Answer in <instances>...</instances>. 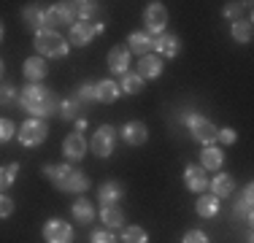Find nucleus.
Segmentation results:
<instances>
[{"mask_svg": "<svg viewBox=\"0 0 254 243\" xmlns=\"http://www.w3.org/2000/svg\"><path fill=\"white\" fill-rule=\"evenodd\" d=\"M16 138H19L22 146H27V149H35V146H41L49 138V124H46V119H35L30 117L19 124V130H16Z\"/></svg>", "mask_w": 254, "mask_h": 243, "instance_id": "obj_4", "label": "nucleus"}, {"mask_svg": "<svg viewBox=\"0 0 254 243\" xmlns=\"http://www.w3.org/2000/svg\"><path fill=\"white\" fill-rule=\"evenodd\" d=\"M235 130L233 127H222V130H216V143H222V146H233L235 143Z\"/></svg>", "mask_w": 254, "mask_h": 243, "instance_id": "obj_38", "label": "nucleus"}, {"mask_svg": "<svg viewBox=\"0 0 254 243\" xmlns=\"http://www.w3.org/2000/svg\"><path fill=\"white\" fill-rule=\"evenodd\" d=\"M46 8H49V5H46ZM46 8L33 3V5H27V8L22 11V19H25L35 33H38V30H46Z\"/></svg>", "mask_w": 254, "mask_h": 243, "instance_id": "obj_22", "label": "nucleus"}, {"mask_svg": "<svg viewBox=\"0 0 254 243\" xmlns=\"http://www.w3.org/2000/svg\"><path fill=\"white\" fill-rule=\"evenodd\" d=\"M33 46H35V52H38V57H44V60L46 57L60 60L70 52L68 49L70 44L57 33V30H38V33L33 35Z\"/></svg>", "mask_w": 254, "mask_h": 243, "instance_id": "obj_3", "label": "nucleus"}, {"mask_svg": "<svg viewBox=\"0 0 254 243\" xmlns=\"http://www.w3.org/2000/svg\"><path fill=\"white\" fill-rule=\"evenodd\" d=\"M57 111H60V117H63L65 122H76V119H81L84 114H87V106H81V103L73 97V100H63V103H60Z\"/></svg>", "mask_w": 254, "mask_h": 243, "instance_id": "obj_26", "label": "nucleus"}, {"mask_svg": "<svg viewBox=\"0 0 254 243\" xmlns=\"http://www.w3.org/2000/svg\"><path fill=\"white\" fill-rule=\"evenodd\" d=\"M89 243H119V241H117V235H114L111 230L103 227V230H95V233L89 235Z\"/></svg>", "mask_w": 254, "mask_h": 243, "instance_id": "obj_37", "label": "nucleus"}, {"mask_svg": "<svg viewBox=\"0 0 254 243\" xmlns=\"http://www.w3.org/2000/svg\"><path fill=\"white\" fill-rule=\"evenodd\" d=\"M181 243H208V235H205L203 230H187Z\"/></svg>", "mask_w": 254, "mask_h": 243, "instance_id": "obj_39", "label": "nucleus"}, {"mask_svg": "<svg viewBox=\"0 0 254 243\" xmlns=\"http://www.w3.org/2000/svg\"><path fill=\"white\" fill-rule=\"evenodd\" d=\"M22 73H25V78L30 84H41L46 78V73H49V65H46L44 57H27L25 62H22Z\"/></svg>", "mask_w": 254, "mask_h": 243, "instance_id": "obj_12", "label": "nucleus"}, {"mask_svg": "<svg viewBox=\"0 0 254 243\" xmlns=\"http://www.w3.org/2000/svg\"><path fill=\"white\" fill-rule=\"evenodd\" d=\"M122 197H125V186L119 184V181H106V184H100V189H98L100 205H117Z\"/></svg>", "mask_w": 254, "mask_h": 243, "instance_id": "obj_21", "label": "nucleus"}, {"mask_svg": "<svg viewBox=\"0 0 254 243\" xmlns=\"http://www.w3.org/2000/svg\"><path fill=\"white\" fill-rule=\"evenodd\" d=\"M230 35H233V41H238V44H249L254 30H252V19H238L233 22V27H230Z\"/></svg>", "mask_w": 254, "mask_h": 243, "instance_id": "obj_27", "label": "nucleus"}, {"mask_svg": "<svg viewBox=\"0 0 254 243\" xmlns=\"http://www.w3.org/2000/svg\"><path fill=\"white\" fill-rule=\"evenodd\" d=\"M143 24H146V33L157 38V35H162V30H165L168 24V11L162 3H149L146 11H143Z\"/></svg>", "mask_w": 254, "mask_h": 243, "instance_id": "obj_8", "label": "nucleus"}, {"mask_svg": "<svg viewBox=\"0 0 254 243\" xmlns=\"http://www.w3.org/2000/svg\"><path fill=\"white\" fill-rule=\"evenodd\" d=\"M76 100L81 103V106H89V103H95V84H81L78 87V95H76Z\"/></svg>", "mask_w": 254, "mask_h": 243, "instance_id": "obj_34", "label": "nucleus"}, {"mask_svg": "<svg viewBox=\"0 0 254 243\" xmlns=\"http://www.w3.org/2000/svg\"><path fill=\"white\" fill-rule=\"evenodd\" d=\"M19 106L25 108L27 114H33L35 119H46V117H52V114H57L60 100L49 87H44V84H27L19 92Z\"/></svg>", "mask_w": 254, "mask_h": 243, "instance_id": "obj_1", "label": "nucleus"}, {"mask_svg": "<svg viewBox=\"0 0 254 243\" xmlns=\"http://www.w3.org/2000/svg\"><path fill=\"white\" fill-rule=\"evenodd\" d=\"M44 176L54 184V189L70 192V194H84L89 189V176L78 170L70 162H60V165H44Z\"/></svg>", "mask_w": 254, "mask_h": 243, "instance_id": "obj_2", "label": "nucleus"}, {"mask_svg": "<svg viewBox=\"0 0 254 243\" xmlns=\"http://www.w3.org/2000/svg\"><path fill=\"white\" fill-rule=\"evenodd\" d=\"M73 11L78 16V22H89L98 14V3H95V0H81V3H73Z\"/></svg>", "mask_w": 254, "mask_h": 243, "instance_id": "obj_30", "label": "nucleus"}, {"mask_svg": "<svg viewBox=\"0 0 254 243\" xmlns=\"http://www.w3.org/2000/svg\"><path fill=\"white\" fill-rule=\"evenodd\" d=\"M14 135H16V124H14V122H11V119H0V146L8 143Z\"/></svg>", "mask_w": 254, "mask_h": 243, "instance_id": "obj_35", "label": "nucleus"}, {"mask_svg": "<svg viewBox=\"0 0 254 243\" xmlns=\"http://www.w3.org/2000/svg\"><path fill=\"white\" fill-rule=\"evenodd\" d=\"M3 33H5V30H3V22H0V41H3Z\"/></svg>", "mask_w": 254, "mask_h": 243, "instance_id": "obj_43", "label": "nucleus"}, {"mask_svg": "<svg viewBox=\"0 0 254 243\" xmlns=\"http://www.w3.org/2000/svg\"><path fill=\"white\" fill-rule=\"evenodd\" d=\"M208 173L200 168V165H187L184 168V184L190 192L195 194H205V189H208Z\"/></svg>", "mask_w": 254, "mask_h": 243, "instance_id": "obj_11", "label": "nucleus"}, {"mask_svg": "<svg viewBox=\"0 0 254 243\" xmlns=\"http://www.w3.org/2000/svg\"><path fill=\"white\" fill-rule=\"evenodd\" d=\"M252 194H254V186L246 184V186H244V194H241V200L235 203V214L244 216L246 222H252Z\"/></svg>", "mask_w": 254, "mask_h": 243, "instance_id": "obj_28", "label": "nucleus"}, {"mask_svg": "<svg viewBox=\"0 0 254 243\" xmlns=\"http://www.w3.org/2000/svg\"><path fill=\"white\" fill-rule=\"evenodd\" d=\"M225 165V151L219 149L216 143H211V146H203V151H200V168L205 170V173H219V168Z\"/></svg>", "mask_w": 254, "mask_h": 243, "instance_id": "obj_14", "label": "nucleus"}, {"mask_svg": "<svg viewBox=\"0 0 254 243\" xmlns=\"http://www.w3.org/2000/svg\"><path fill=\"white\" fill-rule=\"evenodd\" d=\"M100 222L106 224V230H119L125 224V211L119 205H103L100 208Z\"/></svg>", "mask_w": 254, "mask_h": 243, "instance_id": "obj_23", "label": "nucleus"}, {"mask_svg": "<svg viewBox=\"0 0 254 243\" xmlns=\"http://www.w3.org/2000/svg\"><path fill=\"white\" fill-rule=\"evenodd\" d=\"M208 189H211L214 197H230V194L235 192V181H233V176H230V173H222V170H219V173L208 181Z\"/></svg>", "mask_w": 254, "mask_h": 243, "instance_id": "obj_19", "label": "nucleus"}, {"mask_svg": "<svg viewBox=\"0 0 254 243\" xmlns=\"http://www.w3.org/2000/svg\"><path fill=\"white\" fill-rule=\"evenodd\" d=\"M19 176V162H11V165L0 168V192H5L11 184H14V179Z\"/></svg>", "mask_w": 254, "mask_h": 243, "instance_id": "obj_32", "label": "nucleus"}, {"mask_svg": "<svg viewBox=\"0 0 254 243\" xmlns=\"http://www.w3.org/2000/svg\"><path fill=\"white\" fill-rule=\"evenodd\" d=\"M117 135H122V141L130 143V146H143V143L149 141V130H146V124H143V122H127Z\"/></svg>", "mask_w": 254, "mask_h": 243, "instance_id": "obj_13", "label": "nucleus"}, {"mask_svg": "<svg viewBox=\"0 0 254 243\" xmlns=\"http://www.w3.org/2000/svg\"><path fill=\"white\" fill-rule=\"evenodd\" d=\"M73 219L76 222H81V224H89L95 219V205L89 203L87 197H81V194H78V200H73Z\"/></svg>", "mask_w": 254, "mask_h": 243, "instance_id": "obj_25", "label": "nucleus"}, {"mask_svg": "<svg viewBox=\"0 0 254 243\" xmlns=\"http://www.w3.org/2000/svg\"><path fill=\"white\" fill-rule=\"evenodd\" d=\"M154 49H157V57L173 60V57H179V52H181V41H179V35L162 33V35L154 38Z\"/></svg>", "mask_w": 254, "mask_h": 243, "instance_id": "obj_16", "label": "nucleus"}, {"mask_svg": "<svg viewBox=\"0 0 254 243\" xmlns=\"http://www.w3.org/2000/svg\"><path fill=\"white\" fill-rule=\"evenodd\" d=\"M119 95H122V89H119V84L111 81V78H103V81L95 84V103H106V106H111V103L119 100Z\"/></svg>", "mask_w": 254, "mask_h": 243, "instance_id": "obj_17", "label": "nucleus"}, {"mask_svg": "<svg viewBox=\"0 0 254 243\" xmlns=\"http://www.w3.org/2000/svg\"><path fill=\"white\" fill-rule=\"evenodd\" d=\"M16 97H19V92H16L14 84H0V106H8Z\"/></svg>", "mask_w": 254, "mask_h": 243, "instance_id": "obj_36", "label": "nucleus"}, {"mask_svg": "<svg viewBox=\"0 0 254 243\" xmlns=\"http://www.w3.org/2000/svg\"><path fill=\"white\" fill-rule=\"evenodd\" d=\"M184 122H187V127H190L192 138H195L197 143H203V146L216 143V124L208 122L203 114H187Z\"/></svg>", "mask_w": 254, "mask_h": 243, "instance_id": "obj_5", "label": "nucleus"}, {"mask_svg": "<svg viewBox=\"0 0 254 243\" xmlns=\"http://www.w3.org/2000/svg\"><path fill=\"white\" fill-rule=\"evenodd\" d=\"M114 146H117V130H114L111 124H100L92 135V143H89L92 154L100 157V160H106V157L114 154Z\"/></svg>", "mask_w": 254, "mask_h": 243, "instance_id": "obj_6", "label": "nucleus"}, {"mask_svg": "<svg viewBox=\"0 0 254 243\" xmlns=\"http://www.w3.org/2000/svg\"><path fill=\"white\" fill-rule=\"evenodd\" d=\"M84 130H87V117L76 119V130H73V132H84Z\"/></svg>", "mask_w": 254, "mask_h": 243, "instance_id": "obj_41", "label": "nucleus"}, {"mask_svg": "<svg viewBox=\"0 0 254 243\" xmlns=\"http://www.w3.org/2000/svg\"><path fill=\"white\" fill-rule=\"evenodd\" d=\"M11 214H14V200L5 192H0V219H8Z\"/></svg>", "mask_w": 254, "mask_h": 243, "instance_id": "obj_40", "label": "nucleus"}, {"mask_svg": "<svg viewBox=\"0 0 254 243\" xmlns=\"http://www.w3.org/2000/svg\"><path fill=\"white\" fill-rule=\"evenodd\" d=\"M249 8H252V3H235L233 0V3H225V16L230 22H238V19H244V14Z\"/></svg>", "mask_w": 254, "mask_h": 243, "instance_id": "obj_33", "label": "nucleus"}, {"mask_svg": "<svg viewBox=\"0 0 254 243\" xmlns=\"http://www.w3.org/2000/svg\"><path fill=\"white\" fill-rule=\"evenodd\" d=\"M154 49V38L146 33V30H138V33H130L127 38V52L138 54V57H146L149 52Z\"/></svg>", "mask_w": 254, "mask_h": 243, "instance_id": "obj_15", "label": "nucleus"}, {"mask_svg": "<svg viewBox=\"0 0 254 243\" xmlns=\"http://www.w3.org/2000/svg\"><path fill=\"white\" fill-rule=\"evenodd\" d=\"M106 30V24L103 22H73L70 24V38H68V44H73V46H87V44H92L95 38Z\"/></svg>", "mask_w": 254, "mask_h": 243, "instance_id": "obj_7", "label": "nucleus"}, {"mask_svg": "<svg viewBox=\"0 0 254 243\" xmlns=\"http://www.w3.org/2000/svg\"><path fill=\"white\" fill-rule=\"evenodd\" d=\"M44 241L46 243H70L73 241V227L63 219H49L44 224Z\"/></svg>", "mask_w": 254, "mask_h": 243, "instance_id": "obj_9", "label": "nucleus"}, {"mask_svg": "<svg viewBox=\"0 0 254 243\" xmlns=\"http://www.w3.org/2000/svg\"><path fill=\"white\" fill-rule=\"evenodd\" d=\"M119 89L127 92V95H138L143 89V78L138 76V73H125L122 81H119Z\"/></svg>", "mask_w": 254, "mask_h": 243, "instance_id": "obj_29", "label": "nucleus"}, {"mask_svg": "<svg viewBox=\"0 0 254 243\" xmlns=\"http://www.w3.org/2000/svg\"><path fill=\"white\" fill-rule=\"evenodd\" d=\"M138 76L146 81V78H160L162 76V57L157 54H146V57L138 60Z\"/></svg>", "mask_w": 254, "mask_h": 243, "instance_id": "obj_20", "label": "nucleus"}, {"mask_svg": "<svg viewBox=\"0 0 254 243\" xmlns=\"http://www.w3.org/2000/svg\"><path fill=\"white\" fill-rule=\"evenodd\" d=\"M63 157L70 162V165H73V162H81L84 157H87V141H84L81 132H70V135H65Z\"/></svg>", "mask_w": 254, "mask_h": 243, "instance_id": "obj_10", "label": "nucleus"}, {"mask_svg": "<svg viewBox=\"0 0 254 243\" xmlns=\"http://www.w3.org/2000/svg\"><path fill=\"white\" fill-rule=\"evenodd\" d=\"M122 243H149V233L143 227H125L122 230Z\"/></svg>", "mask_w": 254, "mask_h": 243, "instance_id": "obj_31", "label": "nucleus"}, {"mask_svg": "<svg viewBox=\"0 0 254 243\" xmlns=\"http://www.w3.org/2000/svg\"><path fill=\"white\" fill-rule=\"evenodd\" d=\"M3 70H5V65H3V60H0V78H3Z\"/></svg>", "mask_w": 254, "mask_h": 243, "instance_id": "obj_42", "label": "nucleus"}, {"mask_svg": "<svg viewBox=\"0 0 254 243\" xmlns=\"http://www.w3.org/2000/svg\"><path fill=\"white\" fill-rule=\"evenodd\" d=\"M108 70L117 73V76H125L130 73V52L125 46H114L108 52Z\"/></svg>", "mask_w": 254, "mask_h": 243, "instance_id": "obj_18", "label": "nucleus"}, {"mask_svg": "<svg viewBox=\"0 0 254 243\" xmlns=\"http://www.w3.org/2000/svg\"><path fill=\"white\" fill-rule=\"evenodd\" d=\"M195 211L200 219H214L219 214V197H214V194H200L195 203Z\"/></svg>", "mask_w": 254, "mask_h": 243, "instance_id": "obj_24", "label": "nucleus"}]
</instances>
